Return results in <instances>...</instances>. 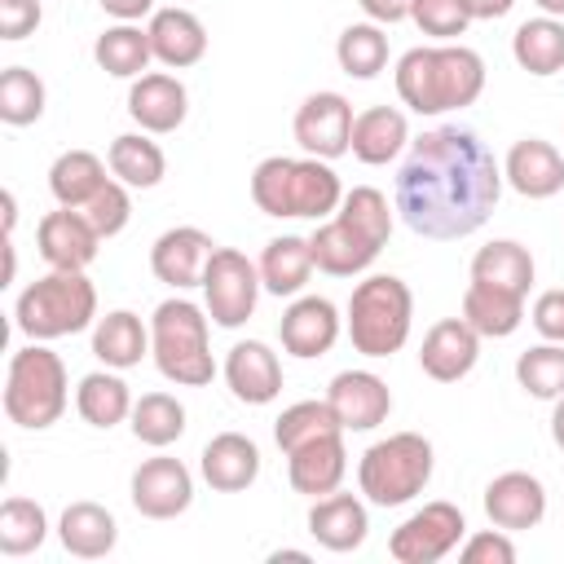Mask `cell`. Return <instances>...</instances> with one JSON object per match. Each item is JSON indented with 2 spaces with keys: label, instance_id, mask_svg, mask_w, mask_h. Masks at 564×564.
Instances as JSON below:
<instances>
[{
  "label": "cell",
  "instance_id": "cell-1",
  "mask_svg": "<svg viewBox=\"0 0 564 564\" xmlns=\"http://www.w3.org/2000/svg\"><path fill=\"white\" fill-rule=\"evenodd\" d=\"M502 185V163L489 145L471 128L441 123L410 141L397 172V212L419 238L454 242L494 216Z\"/></svg>",
  "mask_w": 564,
  "mask_h": 564
},
{
  "label": "cell",
  "instance_id": "cell-2",
  "mask_svg": "<svg viewBox=\"0 0 564 564\" xmlns=\"http://www.w3.org/2000/svg\"><path fill=\"white\" fill-rule=\"evenodd\" d=\"M397 97L414 115H449L471 106L485 93V57L467 44H419L401 53L397 70Z\"/></svg>",
  "mask_w": 564,
  "mask_h": 564
},
{
  "label": "cell",
  "instance_id": "cell-3",
  "mask_svg": "<svg viewBox=\"0 0 564 564\" xmlns=\"http://www.w3.org/2000/svg\"><path fill=\"white\" fill-rule=\"evenodd\" d=\"M344 198L339 172L326 159L269 154L251 167V203L278 220H326Z\"/></svg>",
  "mask_w": 564,
  "mask_h": 564
},
{
  "label": "cell",
  "instance_id": "cell-4",
  "mask_svg": "<svg viewBox=\"0 0 564 564\" xmlns=\"http://www.w3.org/2000/svg\"><path fill=\"white\" fill-rule=\"evenodd\" d=\"M93 322H97V286L79 269H48L31 286H22L13 304V326L40 344L79 335Z\"/></svg>",
  "mask_w": 564,
  "mask_h": 564
},
{
  "label": "cell",
  "instance_id": "cell-5",
  "mask_svg": "<svg viewBox=\"0 0 564 564\" xmlns=\"http://www.w3.org/2000/svg\"><path fill=\"white\" fill-rule=\"evenodd\" d=\"M207 308L185 295H172L150 317V357L159 375L176 388H203L216 375L212 344H207Z\"/></svg>",
  "mask_w": 564,
  "mask_h": 564
},
{
  "label": "cell",
  "instance_id": "cell-6",
  "mask_svg": "<svg viewBox=\"0 0 564 564\" xmlns=\"http://www.w3.org/2000/svg\"><path fill=\"white\" fill-rule=\"evenodd\" d=\"M348 339L361 357H392L414 326V291L397 273H370L348 295Z\"/></svg>",
  "mask_w": 564,
  "mask_h": 564
},
{
  "label": "cell",
  "instance_id": "cell-7",
  "mask_svg": "<svg viewBox=\"0 0 564 564\" xmlns=\"http://www.w3.org/2000/svg\"><path fill=\"white\" fill-rule=\"evenodd\" d=\"M66 401H70L66 361L48 344L31 339L26 348H18L9 357V370H4V414H9V423L26 427V432H44L66 414Z\"/></svg>",
  "mask_w": 564,
  "mask_h": 564
},
{
  "label": "cell",
  "instance_id": "cell-8",
  "mask_svg": "<svg viewBox=\"0 0 564 564\" xmlns=\"http://www.w3.org/2000/svg\"><path fill=\"white\" fill-rule=\"evenodd\" d=\"M432 467H436V454H432L427 436L392 432L357 458V489L375 507H405L410 498H419L427 489Z\"/></svg>",
  "mask_w": 564,
  "mask_h": 564
},
{
  "label": "cell",
  "instance_id": "cell-9",
  "mask_svg": "<svg viewBox=\"0 0 564 564\" xmlns=\"http://www.w3.org/2000/svg\"><path fill=\"white\" fill-rule=\"evenodd\" d=\"M260 269L238 251V247H216L212 260H207V273H203V308L216 326L225 330H238L256 317V304H260Z\"/></svg>",
  "mask_w": 564,
  "mask_h": 564
},
{
  "label": "cell",
  "instance_id": "cell-10",
  "mask_svg": "<svg viewBox=\"0 0 564 564\" xmlns=\"http://www.w3.org/2000/svg\"><path fill=\"white\" fill-rule=\"evenodd\" d=\"M467 538V520L454 502H423L414 516H405L392 538L388 551L397 564H436L449 551H458Z\"/></svg>",
  "mask_w": 564,
  "mask_h": 564
},
{
  "label": "cell",
  "instance_id": "cell-11",
  "mask_svg": "<svg viewBox=\"0 0 564 564\" xmlns=\"http://www.w3.org/2000/svg\"><path fill=\"white\" fill-rule=\"evenodd\" d=\"M352 106L344 93H308L291 119V132H295V145L313 159H326L335 163L339 154H352Z\"/></svg>",
  "mask_w": 564,
  "mask_h": 564
},
{
  "label": "cell",
  "instance_id": "cell-12",
  "mask_svg": "<svg viewBox=\"0 0 564 564\" xmlns=\"http://www.w3.org/2000/svg\"><path fill=\"white\" fill-rule=\"evenodd\" d=\"M132 507L145 516V520H176L189 511L194 502V471L172 458V454H159V458H145L137 471H132Z\"/></svg>",
  "mask_w": 564,
  "mask_h": 564
},
{
  "label": "cell",
  "instance_id": "cell-13",
  "mask_svg": "<svg viewBox=\"0 0 564 564\" xmlns=\"http://www.w3.org/2000/svg\"><path fill=\"white\" fill-rule=\"evenodd\" d=\"M101 234L93 229V220L79 212V207H57L48 216H40L35 225V247L44 256L48 269H88L101 251Z\"/></svg>",
  "mask_w": 564,
  "mask_h": 564
},
{
  "label": "cell",
  "instance_id": "cell-14",
  "mask_svg": "<svg viewBox=\"0 0 564 564\" xmlns=\"http://www.w3.org/2000/svg\"><path fill=\"white\" fill-rule=\"evenodd\" d=\"M339 330H344V317H339V308H335L326 295H295V300L286 304L282 322H278L282 348H286L291 357H300V361L326 357V352L335 348Z\"/></svg>",
  "mask_w": 564,
  "mask_h": 564
},
{
  "label": "cell",
  "instance_id": "cell-15",
  "mask_svg": "<svg viewBox=\"0 0 564 564\" xmlns=\"http://www.w3.org/2000/svg\"><path fill=\"white\" fill-rule=\"evenodd\" d=\"M216 242L212 234H203L198 225H176V229H163L150 247V273L159 282H167L172 291H189V286H203V273H207V260H212Z\"/></svg>",
  "mask_w": 564,
  "mask_h": 564
},
{
  "label": "cell",
  "instance_id": "cell-16",
  "mask_svg": "<svg viewBox=\"0 0 564 564\" xmlns=\"http://www.w3.org/2000/svg\"><path fill=\"white\" fill-rule=\"evenodd\" d=\"M128 115H132V123H137L141 132L167 137V132H176V128L185 123V115H189V93H185V84H181L176 75H167V70H145V75H137L132 88H128Z\"/></svg>",
  "mask_w": 564,
  "mask_h": 564
},
{
  "label": "cell",
  "instance_id": "cell-17",
  "mask_svg": "<svg viewBox=\"0 0 564 564\" xmlns=\"http://www.w3.org/2000/svg\"><path fill=\"white\" fill-rule=\"evenodd\" d=\"M476 361H480V335L463 317H441L427 326V335L419 344V366L427 379L458 383L476 370Z\"/></svg>",
  "mask_w": 564,
  "mask_h": 564
},
{
  "label": "cell",
  "instance_id": "cell-18",
  "mask_svg": "<svg viewBox=\"0 0 564 564\" xmlns=\"http://www.w3.org/2000/svg\"><path fill=\"white\" fill-rule=\"evenodd\" d=\"M326 401L344 432H370L392 414V392L375 370H339L326 388Z\"/></svg>",
  "mask_w": 564,
  "mask_h": 564
},
{
  "label": "cell",
  "instance_id": "cell-19",
  "mask_svg": "<svg viewBox=\"0 0 564 564\" xmlns=\"http://www.w3.org/2000/svg\"><path fill=\"white\" fill-rule=\"evenodd\" d=\"M220 375L242 405H269L282 397V361L264 339H238L225 352Z\"/></svg>",
  "mask_w": 564,
  "mask_h": 564
},
{
  "label": "cell",
  "instance_id": "cell-20",
  "mask_svg": "<svg viewBox=\"0 0 564 564\" xmlns=\"http://www.w3.org/2000/svg\"><path fill=\"white\" fill-rule=\"evenodd\" d=\"M485 516L507 533L538 529L546 516V485L533 471H502L485 485Z\"/></svg>",
  "mask_w": 564,
  "mask_h": 564
},
{
  "label": "cell",
  "instance_id": "cell-21",
  "mask_svg": "<svg viewBox=\"0 0 564 564\" xmlns=\"http://www.w3.org/2000/svg\"><path fill=\"white\" fill-rule=\"evenodd\" d=\"M308 247H313V264L330 278H357L366 273L375 260H379V242H370L357 225H348L344 216H326L317 220V229L308 234Z\"/></svg>",
  "mask_w": 564,
  "mask_h": 564
},
{
  "label": "cell",
  "instance_id": "cell-22",
  "mask_svg": "<svg viewBox=\"0 0 564 564\" xmlns=\"http://www.w3.org/2000/svg\"><path fill=\"white\" fill-rule=\"evenodd\" d=\"M348 476V449H344V432H326L300 449L286 454V480L295 494L304 498H326L344 485Z\"/></svg>",
  "mask_w": 564,
  "mask_h": 564
},
{
  "label": "cell",
  "instance_id": "cell-23",
  "mask_svg": "<svg viewBox=\"0 0 564 564\" xmlns=\"http://www.w3.org/2000/svg\"><path fill=\"white\" fill-rule=\"evenodd\" d=\"M502 181L520 198H551L564 189V154L542 137H520L502 159Z\"/></svg>",
  "mask_w": 564,
  "mask_h": 564
},
{
  "label": "cell",
  "instance_id": "cell-24",
  "mask_svg": "<svg viewBox=\"0 0 564 564\" xmlns=\"http://www.w3.org/2000/svg\"><path fill=\"white\" fill-rule=\"evenodd\" d=\"M198 471L216 494H242L260 476V445L242 432H220L203 445Z\"/></svg>",
  "mask_w": 564,
  "mask_h": 564
},
{
  "label": "cell",
  "instance_id": "cell-25",
  "mask_svg": "<svg viewBox=\"0 0 564 564\" xmlns=\"http://www.w3.org/2000/svg\"><path fill=\"white\" fill-rule=\"evenodd\" d=\"M308 533L317 538V546L344 555V551H357L370 533V511L357 494H326V498H313L308 507Z\"/></svg>",
  "mask_w": 564,
  "mask_h": 564
},
{
  "label": "cell",
  "instance_id": "cell-26",
  "mask_svg": "<svg viewBox=\"0 0 564 564\" xmlns=\"http://www.w3.org/2000/svg\"><path fill=\"white\" fill-rule=\"evenodd\" d=\"M145 31H150L154 62H163L172 70L198 66L203 53H207V26L189 9H154V18H150Z\"/></svg>",
  "mask_w": 564,
  "mask_h": 564
},
{
  "label": "cell",
  "instance_id": "cell-27",
  "mask_svg": "<svg viewBox=\"0 0 564 564\" xmlns=\"http://www.w3.org/2000/svg\"><path fill=\"white\" fill-rule=\"evenodd\" d=\"M57 542H62L66 555H75V560H101V555L115 551L119 524H115V516H110L101 502L79 498V502H70V507L62 511V520H57Z\"/></svg>",
  "mask_w": 564,
  "mask_h": 564
},
{
  "label": "cell",
  "instance_id": "cell-28",
  "mask_svg": "<svg viewBox=\"0 0 564 564\" xmlns=\"http://www.w3.org/2000/svg\"><path fill=\"white\" fill-rule=\"evenodd\" d=\"M405 145H410V123L397 106H366L352 119V159H361L366 167L392 163Z\"/></svg>",
  "mask_w": 564,
  "mask_h": 564
},
{
  "label": "cell",
  "instance_id": "cell-29",
  "mask_svg": "<svg viewBox=\"0 0 564 564\" xmlns=\"http://www.w3.org/2000/svg\"><path fill=\"white\" fill-rule=\"evenodd\" d=\"M93 357L110 370H132L150 357V326L132 308H115L93 322Z\"/></svg>",
  "mask_w": 564,
  "mask_h": 564
},
{
  "label": "cell",
  "instance_id": "cell-30",
  "mask_svg": "<svg viewBox=\"0 0 564 564\" xmlns=\"http://www.w3.org/2000/svg\"><path fill=\"white\" fill-rule=\"evenodd\" d=\"M260 282H264V291L269 295H300L304 286H308V278H313V247H308V238H300V234H282V238H269L264 242V251H260Z\"/></svg>",
  "mask_w": 564,
  "mask_h": 564
},
{
  "label": "cell",
  "instance_id": "cell-31",
  "mask_svg": "<svg viewBox=\"0 0 564 564\" xmlns=\"http://www.w3.org/2000/svg\"><path fill=\"white\" fill-rule=\"evenodd\" d=\"M463 322L480 339H507L524 322V295L498 291L489 282H467V291H463Z\"/></svg>",
  "mask_w": 564,
  "mask_h": 564
},
{
  "label": "cell",
  "instance_id": "cell-32",
  "mask_svg": "<svg viewBox=\"0 0 564 564\" xmlns=\"http://www.w3.org/2000/svg\"><path fill=\"white\" fill-rule=\"evenodd\" d=\"M511 57L520 70L538 75V79H551L564 70V18H529L516 26L511 35Z\"/></svg>",
  "mask_w": 564,
  "mask_h": 564
},
{
  "label": "cell",
  "instance_id": "cell-33",
  "mask_svg": "<svg viewBox=\"0 0 564 564\" xmlns=\"http://www.w3.org/2000/svg\"><path fill=\"white\" fill-rule=\"evenodd\" d=\"M106 163H110V176L123 181L128 189H154L167 176V154L150 132L115 137L110 150H106Z\"/></svg>",
  "mask_w": 564,
  "mask_h": 564
},
{
  "label": "cell",
  "instance_id": "cell-34",
  "mask_svg": "<svg viewBox=\"0 0 564 564\" xmlns=\"http://www.w3.org/2000/svg\"><path fill=\"white\" fill-rule=\"evenodd\" d=\"M93 62H97L106 75H115V79H137V75H145L150 62H154L150 31L137 26V22H115V26H106V31L97 35V44H93Z\"/></svg>",
  "mask_w": 564,
  "mask_h": 564
},
{
  "label": "cell",
  "instance_id": "cell-35",
  "mask_svg": "<svg viewBox=\"0 0 564 564\" xmlns=\"http://www.w3.org/2000/svg\"><path fill=\"white\" fill-rule=\"evenodd\" d=\"M471 282H489L511 295H529L533 286V256L516 238H494L471 256Z\"/></svg>",
  "mask_w": 564,
  "mask_h": 564
},
{
  "label": "cell",
  "instance_id": "cell-36",
  "mask_svg": "<svg viewBox=\"0 0 564 564\" xmlns=\"http://www.w3.org/2000/svg\"><path fill=\"white\" fill-rule=\"evenodd\" d=\"M106 167L110 163H101V154L93 150H62L48 167V194L57 198V207H88V198L110 181Z\"/></svg>",
  "mask_w": 564,
  "mask_h": 564
},
{
  "label": "cell",
  "instance_id": "cell-37",
  "mask_svg": "<svg viewBox=\"0 0 564 564\" xmlns=\"http://www.w3.org/2000/svg\"><path fill=\"white\" fill-rule=\"evenodd\" d=\"M75 410L88 427H115L123 419H132V392L128 383L119 379V370H93L79 379L75 388Z\"/></svg>",
  "mask_w": 564,
  "mask_h": 564
},
{
  "label": "cell",
  "instance_id": "cell-38",
  "mask_svg": "<svg viewBox=\"0 0 564 564\" xmlns=\"http://www.w3.org/2000/svg\"><path fill=\"white\" fill-rule=\"evenodd\" d=\"M335 62L352 79H375L388 66V35L379 22H352L335 40Z\"/></svg>",
  "mask_w": 564,
  "mask_h": 564
},
{
  "label": "cell",
  "instance_id": "cell-39",
  "mask_svg": "<svg viewBox=\"0 0 564 564\" xmlns=\"http://www.w3.org/2000/svg\"><path fill=\"white\" fill-rule=\"evenodd\" d=\"M132 436L150 449H167L185 436V405L172 392H145L132 401Z\"/></svg>",
  "mask_w": 564,
  "mask_h": 564
},
{
  "label": "cell",
  "instance_id": "cell-40",
  "mask_svg": "<svg viewBox=\"0 0 564 564\" xmlns=\"http://www.w3.org/2000/svg\"><path fill=\"white\" fill-rule=\"evenodd\" d=\"M48 538V516L35 498H4L0 502V551L4 555H31Z\"/></svg>",
  "mask_w": 564,
  "mask_h": 564
},
{
  "label": "cell",
  "instance_id": "cell-41",
  "mask_svg": "<svg viewBox=\"0 0 564 564\" xmlns=\"http://www.w3.org/2000/svg\"><path fill=\"white\" fill-rule=\"evenodd\" d=\"M326 432H344L326 397H322V401H295V405H286V410L278 414V423H273V441H278L282 454H291V449H300V445H308V441H317V436H326Z\"/></svg>",
  "mask_w": 564,
  "mask_h": 564
},
{
  "label": "cell",
  "instance_id": "cell-42",
  "mask_svg": "<svg viewBox=\"0 0 564 564\" xmlns=\"http://www.w3.org/2000/svg\"><path fill=\"white\" fill-rule=\"evenodd\" d=\"M44 101H48V93H44V79L35 70H26V66H4L0 70V119L9 128L35 123L44 115Z\"/></svg>",
  "mask_w": 564,
  "mask_h": 564
},
{
  "label": "cell",
  "instance_id": "cell-43",
  "mask_svg": "<svg viewBox=\"0 0 564 564\" xmlns=\"http://www.w3.org/2000/svg\"><path fill=\"white\" fill-rule=\"evenodd\" d=\"M516 383L538 397V401H560L564 397V344H538L516 357Z\"/></svg>",
  "mask_w": 564,
  "mask_h": 564
},
{
  "label": "cell",
  "instance_id": "cell-44",
  "mask_svg": "<svg viewBox=\"0 0 564 564\" xmlns=\"http://www.w3.org/2000/svg\"><path fill=\"white\" fill-rule=\"evenodd\" d=\"M335 216H344L348 225H357V229H361L370 242H379V247H388V238H392V207H388V194H379L375 185H352V189H344Z\"/></svg>",
  "mask_w": 564,
  "mask_h": 564
},
{
  "label": "cell",
  "instance_id": "cell-45",
  "mask_svg": "<svg viewBox=\"0 0 564 564\" xmlns=\"http://www.w3.org/2000/svg\"><path fill=\"white\" fill-rule=\"evenodd\" d=\"M410 22L436 44H449L471 26V13H467V0H414Z\"/></svg>",
  "mask_w": 564,
  "mask_h": 564
},
{
  "label": "cell",
  "instance_id": "cell-46",
  "mask_svg": "<svg viewBox=\"0 0 564 564\" xmlns=\"http://www.w3.org/2000/svg\"><path fill=\"white\" fill-rule=\"evenodd\" d=\"M79 212L93 220V229H97L101 238H115V234H123L128 220H132V194H128L123 181H106V185L88 198V207H79Z\"/></svg>",
  "mask_w": 564,
  "mask_h": 564
},
{
  "label": "cell",
  "instance_id": "cell-47",
  "mask_svg": "<svg viewBox=\"0 0 564 564\" xmlns=\"http://www.w3.org/2000/svg\"><path fill=\"white\" fill-rule=\"evenodd\" d=\"M458 560L463 564H516V542H511L507 529L494 524V529H480V533L463 538Z\"/></svg>",
  "mask_w": 564,
  "mask_h": 564
},
{
  "label": "cell",
  "instance_id": "cell-48",
  "mask_svg": "<svg viewBox=\"0 0 564 564\" xmlns=\"http://www.w3.org/2000/svg\"><path fill=\"white\" fill-rule=\"evenodd\" d=\"M44 22L40 0H0V40H26Z\"/></svg>",
  "mask_w": 564,
  "mask_h": 564
},
{
  "label": "cell",
  "instance_id": "cell-49",
  "mask_svg": "<svg viewBox=\"0 0 564 564\" xmlns=\"http://www.w3.org/2000/svg\"><path fill=\"white\" fill-rule=\"evenodd\" d=\"M533 330L551 344H564V286H551L533 300Z\"/></svg>",
  "mask_w": 564,
  "mask_h": 564
},
{
  "label": "cell",
  "instance_id": "cell-50",
  "mask_svg": "<svg viewBox=\"0 0 564 564\" xmlns=\"http://www.w3.org/2000/svg\"><path fill=\"white\" fill-rule=\"evenodd\" d=\"M366 22H379V26H392V22H405L414 13V0H357Z\"/></svg>",
  "mask_w": 564,
  "mask_h": 564
},
{
  "label": "cell",
  "instance_id": "cell-51",
  "mask_svg": "<svg viewBox=\"0 0 564 564\" xmlns=\"http://www.w3.org/2000/svg\"><path fill=\"white\" fill-rule=\"evenodd\" d=\"M115 22H141L145 13H154V0H97Z\"/></svg>",
  "mask_w": 564,
  "mask_h": 564
},
{
  "label": "cell",
  "instance_id": "cell-52",
  "mask_svg": "<svg viewBox=\"0 0 564 564\" xmlns=\"http://www.w3.org/2000/svg\"><path fill=\"white\" fill-rule=\"evenodd\" d=\"M511 9H516V0H467L471 22H494V18H507Z\"/></svg>",
  "mask_w": 564,
  "mask_h": 564
},
{
  "label": "cell",
  "instance_id": "cell-53",
  "mask_svg": "<svg viewBox=\"0 0 564 564\" xmlns=\"http://www.w3.org/2000/svg\"><path fill=\"white\" fill-rule=\"evenodd\" d=\"M551 405H555V410H551V441L564 449V397H560V401H551Z\"/></svg>",
  "mask_w": 564,
  "mask_h": 564
},
{
  "label": "cell",
  "instance_id": "cell-54",
  "mask_svg": "<svg viewBox=\"0 0 564 564\" xmlns=\"http://www.w3.org/2000/svg\"><path fill=\"white\" fill-rule=\"evenodd\" d=\"M269 560H273V564H282V560H295V564H308V551H273Z\"/></svg>",
  "mask_w": 564,
  "mask_h": 564
},
{
  "label": "cell",
  "instance_id": "cell-55",
  "mask_svg": "<svg viewBox=\"0 0 564 564\" xmlns=\"http://www.w3.org/2000/svg\"><path fill=\"white\" fill-rule=\"evenodd\" d=\"M542 13H551V18H564V0H533Z\"/></svg>",
  "mask_w": 564,
  "mask_h": 564
}]
</instances>
